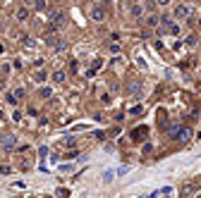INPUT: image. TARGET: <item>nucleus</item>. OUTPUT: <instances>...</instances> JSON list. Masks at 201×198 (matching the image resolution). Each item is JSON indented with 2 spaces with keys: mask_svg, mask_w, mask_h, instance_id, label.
Instances as JSON below:
<instances>
[{
  "mask_svg": "<svg viewBox=\"0 0 201 198\" xmlns=\"http://www.w3.org/2000/svg\"><path fill=\"white\" fill-rule=\"evenodd\" d=\"M175 17L177 19H187L189 17V14H192V7H189V5H175Z\"/></svg>",
  "mask_w": 201,
  "mask_h": 198,
  "instance_id": "obj_1",
  "label": "nucleus"
},
{
  "mask_svg": "<svg viewBox=\"0 0 201 198\" xmlns=\"http://www.w3.org/2000/svg\"><path fill=\"white\" fill-rule=\"evenodd\" d=\"M91 19L93 22H103V19H105V10L101 7V5H93L91 7Z\"/></svg>",
  "mask_w": 201,
  "mask_h": 198,
  "instance_id": "obj_2",
  "label": "nucleus"
},
{
  "mask_svg": "<svg viewBox=\"0 0 201 198\" xmlns=\"http://www.w3.org/2000/svg\"><path fill=\"white\" fill-rule=\"evenodd\" d=\"M46 79H48V72H46V69H36V72L31 74V81H34V84H43Z\"/></svg>",
  "mask_w": 201,
  "mask_h": 198,
  "instance_id": "obj_3",
  "label": "nucleus"
},
{
  "mask_svg": "<svg viewBox=\"0 0 201 198\" xmlns=\"http://www.w3.org/2000/svg\"><path fill=\"white\" fill-rule=\"evenodd\" d=\"M50 76H53L55 84H65V79H67V72H65V69H55Z\"/></svg>",
  "mask_w": 201,
  "mask_h": 198,
  "instance_id": "obj_4",
  "label": "nucleus"
},
{
  "mask_svg": "<svg viewBox=\"0 0 201 198\" xmlns=\"http://www.w3.org/2000/svg\"><path fill=\"white\" fill-rule=\"evenodd\" d=\"M15 19H17V22H24V19H29V10H27V7H19L17 12H15Z\"/></svg>",
  "mask_w": 201,
  "mask_h": 198,
  "instance_id": "obj_5",
  "label": "nucleus"
},
{
  "mask_svg": "<svg viewBox=\"0 0 201 198\" xmlns=\"http://www.w3.org/2000/svg\"><path fill=\"white\" fill-rule=\"evenodd\" d=\"M0 141H2V146H5V148H12V146H15V134H7V136H2Z\"/></svg>",
  "mask_w": 201,
  "mask_h": 198,
  "instance_id": "obj_6",
  "label": "nucleus"
},
{
  "mask_svg": "<svg viewBox=\"0 0 201 198\" xmlns=\"http://www.w3.org/2000/svg\"><path fill=\"white\" fill-rule=\"evenodd\" d=\"M22 43H24V48H27V50H34V48H36V41H34L31 36H24V41H22Z\"/></svg>",
  "mask_w": 201,
  "mask_h": 198,
  "instance_id": "obj_7",
  "label": "nucleus"
},
{
  "mask_svg": "<svg viewBox=\"0 0 201 198\" xmlns=\"http://www.w3.org/2000/svg\"><path fill=\"white\" fill-rule=\"evenodd\" d=\"M129 12H132L134 17H141V14H144V5H132V7H129Z\"/></svg>",
  "mask_w": 201,
  "mask_h": 198,
  "instance_id": "obj_8",
  "label": "nucleus"
},
{
  "mask_svg": "<svg viewBox=\"0 0 201 198\" xmlns=\"http://www.w3.org/2000/svg\"><path fill=\"white\" fill-rule=\"evenodd\" d=\"M50 93H53L50 86H41V89H38V96H41V98H50Z\"/></svg>",
  "mask_w": 201,
  "mask_h": 198,
  "instance_id": "obj_9",
  "label": "nucleus"
},
{
  "mask_svg": "<svg viewBox=\"0 0 201 198\" xmlns=\"http://www.w3.org/2000/svg\"><path fill=\"white\" fill-rule=\"evenodd\" d=\"M189 136H192V129H189V126H184L182 131H180V136H177V138H180V141H187Z\"/></svg>",
  "mask_w": 201,
  "mask_h": 198,
  "instance_id": "obj_10",
  "label": "nucleus"
},
{
  "mask_svg": "<svg viewBox=\"0 0 201 198\" xmlns=\"http://www.w3.org/2000/svg\"><path fill=\"white\" fill-rule=\"evenodd\" d=\"M158 22H160V17H156V14H151V17H146V24H148V27H156Z\"/></svg>",
  "mask_w": 201,
  "mask_h": 198,
  "instance_id": "obj_11",
  "label": "nucleus"
},
{
  "mask_svg": "<svg viewBox=\"0 0 201 198\" xmlns=\"http://www.w3.org/2000/svg\"><path fill=\"white\" fill-rule=\"evenodd\" d=\"M60 146H65V148H67V146H74V136H67V138H62V141H60Z\"/></svg>",
  "mask_w": 201,
  "mask_h": 198,
  "instance_id": "obj_12",
  "label": "nucleus"
},
{
  "mask_svg": "<svg viewBox=\"0 0 201 198\" xmlns=\"http://www.w3.org/2000/svg\"><path fill=\"white\" fill-rule=\"evenodd\" d=\"M141 105H134V108H129V115H141Z\"/></svg>",
  "mask_w": 201,
  "mask_h": 198,
  "instance_id": "obj_13",
  "label": "nucleus"
},
{
  "mask_svg": "<svg viewBox=\"0 0 201 198\" xmlns=\"http://www.w3.org/2000/svg\"><path fill=\"white\" fill-rule=\"evenodd\" d=\"M65 48H67V43H65V41H58V43H55V50H65Z\"/></svg>",
  "mask_w": 201,
  "mask_h": 198,
  "instance_id": "obj_14",
  "label": "nucleus"
},
{
  "mask_svg": "<svg viewBox=\"0 0 201 198\" xmlns=\"http://www.w3.org/2000/svg\"><path fill=\"white\" fill-rule=\"evenodd\" d=\"M189 193H192V184H187V186L182 189V196H189Z\"/></svg>",
  "mask_w": 201,
  "mask_h": 198,
  "instance_id": "obj_15",
  "label": "nucleus"
},
{
  "mask_svg": "<svg viewBox=\"0 0 201 198\" xmlns=\"http://www.w3.org/2000/svg\"><path fill=\"white\" fill-rule=\"evenodd\" d=\"M0 172H2V174H10V172H12V167H10V165H2V167H0Z\"/></svg>",
  "mask_w": 201,
  "mask_h": 198,
  "instance_id": "obj_16",
  "label": "nucleus"
},
{
  "mask_svg": "<svg viewBox=\"0 0 201 198\" xmlns=\"http://www.w3.org/2000/svg\"><path fill=\"white\" fill-rule=\"evenodd\" d=\"M15 98H24V89H17V91H15Z\"/></svg>",
  "mask_w": 201,
  "mask_h": 198,
  "instance_id": "obj_17",
  "label": "nucleus"
},
{
  "mask_svg": "<svg viewBox=\"0 0 201 198\" xmlns=\"http://www.w3.org/2000/svg\"><path fill=\"white\" fill-rule=\"evenodd\" d=\"M2 117H5V115H2V112H0V119H2Z\"/></svg>",
  "mask_w": 201,
  "mask_h": 198,
  "instance_id": "obj_18",
  "label": "nucleus"
},
{
  "mask_svg": "<svg viewBox=\"0 0 201 198\" xmlns=\"http://www.w3.org/2000/svg\"><path fill=\"white\" fill-rule=\"evenodd\" d=\"M0 91H2V81H0Z\"/></svg>",
  "mask_w": 201,
  "mask_h": 198,
  "instance_id": "obj_19",
  "label": "nucleus"
},
{
  "mask_svg": "<svg viewBox=\"0 0 201 198\" xmlns=\"http://www.w3.org/2000/svg\"><path fill=\"white\" fill-rule=\"evenodd\" d=\"M196 198H201V196H196Z\"/></svg>",
  "mask_w": 201,
  "mask_h": 198,
  "instance_id": "obj_20",
  "label": "nucleus"
},
{
  "mask_svg": "<svg viewBox=\"0 0 201 198\" xmlns=\"http://www.w3.org/2000/svg\"><path fill=\"white\" fill-rule=\"evenodd\" d=\"M0 27H2V24H0Z\"/></svg>",
  "mask_w": 201,
  "mask_h": 198,
  "instance_id": "obj_21",
  "label": "nucleus"
}]
</instances>
